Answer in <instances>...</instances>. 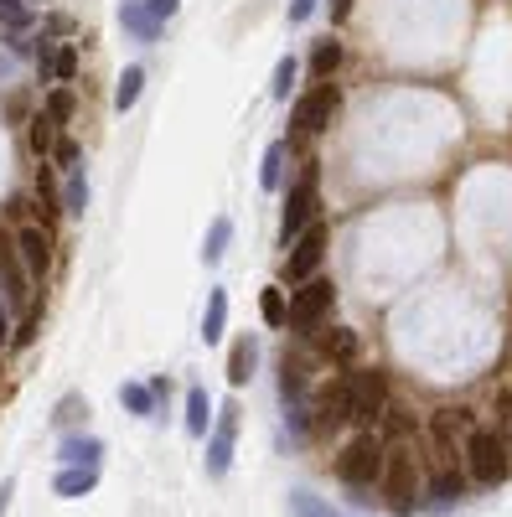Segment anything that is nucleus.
<instances>
[{
    "instance_id": "obj_1",
    "label": "nucleus",
    "mask_w": 512,
    "mask_h": 517,
    "mask_svg": "<svg viewBox=\"0 0 512 517\" xmlns=\"http://www.w3.org/2000/svg\"><path fill=\"white\" fill-rule=\"evenodd\" d=\"M383 455H388V440L378 430H363L337 450L331 471H337V481H347L352 492H368V486H378V476H383Z\"/></svg>"
},
{
    "instance_id": "obj_2",
    "label": "nucleus",
    "mask_w": 512,
    "mask_h": 517,
    "mask_svg": "<svg viewBox=\"0 0 512 517\" xmlns=\"http://www.w3.org/2000/svg\"><path fill=\"white\" fill-rule=\"evenodd\" d=\"M378 492H383V502H388V512H394V517L414 512V502H419V461H414L409 445H388Z\"/></svg>"
},
{
    "instance_id": "obj_3",
    "label": "nucleus",
    "mask_w": 512,
    "mask_h": 517,
    "mask_svg": "<svg viewBox=\"0 0 512 517\" xmlns=\"http://www.w3.org/2000/svg\"><path fill=\"white\" fill-rule=\"evenodd\" d=\"M461 455H466V476L476 486H502L512 476V450H507L502 430H476Z\"/></svg>"
},
{
    "instance_id": "obj_4",
    "label": "nucleus",
    "mask_w": 512,
    "mask_h": 517,
    "mask_svg": "<svg viewBox=\"0 0 512 517\" xmlns=\"http://www.w3.org/2000/svg\"><path fill=\"white\" fill-rule=\"evenodd\" d=\"M331 300H337V285L321 280V275H311L306 285H295L290 290V326L295 331H316L331 316Z\"/></svg>"
},
{
    "instance_id": "obj_5",
    "label": "nucleus",
    "mask_w": 512,
    "mask_h": 517,
    "mask_svg": "<svg viewBox=\"0 0 512 517\" xmlns=\"http://www.w3.org/2000/svg\"><path fill=\"white\" fill-rule=\"evenodd\" d=\"M233 440H238V404L228 399V404L213 414V430H207V455H202V466H207V476H213V481H223L228 466H233Z\"/></svg>"
},
{
    "instance_id": "obj_6",
    "label": "nucleus",
    "mask_w": 512,
    "mask_h": 517,
    "mask_svg": "<svg viewBox=\"0 0 512 517\" xmlns=\"http://www.w3.org/2000/svg\"><path fill=\"white\" fill-rule=\"evenodd\" d=\"M337 104H342L337 83H316L311 94H300V99H295V109H290V125H295L300 135H321V130L331 125V114H337Z\"/></svg>"
},
{
    "instance_id": "obj_7",
    "label": "nucleus",
    "mask_w": 512,
    "mask_h": 517,
    "mask_svg": "<svg viewBox=\"0 0 512 517\" xmlns=\"http://www.w3.org/2000/svg\"><path fill=\"white\" fill-rule=\"evenodd\" d=\"M311 430H342V424H352V373H337L311 404Z\"/></svg>"
},
{
    "instance_id": "obj_8",
    "label": "nucleus",
    "mask_w": 512,
    "mask_h": 517,
    "mask_svg": "<svg viewBox=\"0 0 512 517\" xmlns=\"http://www.w3.org/2000/svg\"><path fill=\"white\" fill-rule=\"evenodd\" d=\"M316 223V166H306V176L295 181V187L285 192V228H280V238H285V249Z\"/></svg>"
},
{
    "instance_id": "obj_9",
    "label": "nucleus",
    "mask_w": 512,
    "mask_h": 517,
    "mask_svg": "<svg viewBox=\"0 0 512 517\" xmlns=\"http://www.w3.org/2000/svg\"><path fill=\"white\" fill-rule=\"evenodd\" d=\"M321 259H326V223H311L306 233L290 243V254H285V280H290V285H306L316 269H321Z\"/></svg>"
},
{
    "instance_id": "obj_10",
    "label": "nucleus",
    "mask_w": 512,
    "mask_h": 517,
    "mask_svg": "<svg viewBox=\"0 0 512 517\" xmlns=\"http://www.w3.org/2000/svg\"><path fill=\"white\" fill-rule=\"evenodd\" d=\"M383 409H388V378L378 373V368H368V373H352V424H373L383 419Z\"/></svg>"
},
{
    "instance_id": "obj_11",
    "label": "nucleus",
    "mask_w": 512,
    "mask_h": 517,
    "mask_svg": "<svg viewBox=\"0 0 512 517\" xmlns=\"http://www.w3.org/2000/svg\"><path fill=\"white\" fill-rule=\"evenodd\" d=\"M16 259L26 269V280H47V269H52V233L42 223H26L16 233Z\"/></svg>"
},
{
    "instance_id": "obj_12",
    "label": "nucleus",
    "mask_w": 512,
    "mask_h": 517,
    "mask_svg": "<svg viewBox=\"0 0 512 517\" xmlns=\"http://www.w3.org/2000/svg\"><path fill=\"white\" fill-rule=\"evenodd\" d=\"M32 280H26V269H21V259H16V243H6L0 238V295H6V306H32V290H26Z\"/></svg>"
},
{
    "instance_id": "obj_13",
    "label": "nucleus",
    "mask_w": 512,
    "mask_h": 517,
    "mask_svg": "<svg viewBox=\"0 0 512 517\" xmlns=\"http://www.w3.org/2000/svg\"><path fill=\"white\" fill-rule=\"evenodd\" d=\"M94 492H99V466H63L52 476V497H63V502H83Z\"/></svg>"
},
{
    "instance_id": "obj_14",
    "label": "nucleus",
    "mask_w": 512,
    "mask_h": 517,
    "mask_svg": "<svg viewBox=\"0 0 512 517\" xmlns=\"http://www.w3.org/2000/svg\"><path fill=\"white\" fill-rule=\"evenodd\" d=\"M99 455H104L99 435H63V445H57V461L63 466H99Z\"/></svg>"
},
{
    "instance_id": "obj_15",
    "label": "nucleus",
    "mask_w": 512,
    "mask_h": 517,
    "mask_svg": "<svg viewBox=\"0 0 512 517\" xmlns=\"http://www.w3.org/2000/svg\"><path fill=\"white\" fill-rule=\"evenodd\" d=\"M316 352H321L326 362H352V357H357V331H352V326L321 331V337H316Z\"/></svg>"
},
{
    "instance_id": "obj_16",
    "label": "nucleus",
    "mask_w": 512,
    "mask_h": 517,
    "mask_svg": "<svg viewBox=\"0 0 512 517\" xmlns=\"http://www.w3.org/2000/svg\"><path fill=\"white\" fill-rule=\"evenodd\" d=\"M119 26L135 32L140 42H156V37H161V21L145 11V0H125V6H119Z\"/></svg>"
},
{
    "instance_id": "obj_17",
    "label": "nucleus",
    "mask_w": 512,
    "mask_h": 517,
    "mask_svg": "<svg viewBox=\"0 0 512 517\" xmlns=\"http://www.w3.org/2000/svg\"><path fill=\"white\" fill-rule=\"evenodd\" d=\"M254 362H259V342H254V337H238L233 352H228V383L244 388V383L254 378Z\"/></svg>"
},
{
    "instance_id": "obj_18",
    "label": "nucleus",
    "mask_w": 512,
    "mask_h": 517,
    "mask_svg": "<svg viewBox=\"0 0 512 517\" xmlns=\"http://www.w3.org/2000/svg\"><path fill=\"white\" fill-rule=\"evenodd\" d=\"M37 202H42V228L57 223V212H63V187H57V176H52L47 161L37 166Z\"/></svg>"
},
{
    "instance_id": "obj_19",
    "label": "nucleus",
    "mask_w": 512,
    "mask_h": 517,
    "mask_svg": "<svg viewBox=\"0 0 512 517\" xmlns=\"http://www.w3.org/2000/svg\"><path fill=\"white\" fill-rule=\"evenodd\" d=\"M213 399H207V388H192L187 393V435H197V440H207V430H213Z\"/></svg>"
},
{
    "instance_id": "obj_20",
    "label": "nucleus",
    "mask_w": 512,
    "mask_h": 517,
    "mask_svg": "<svg viewBox=\"0 0 512 517\" xmlns=\"http://www.w3.org/2000/svg\"><path fill=\"white\" fill-rule=\"evenodd\" d=\"M461 497H466V476H461L456 466H440L435 481H430V502H435V507H450V502H461Z\"/></svg>"
},
{
    "instance_id": "obj_21",
    "label": "nucleus",
    "mask_w": 512,
    "mask_h": 517,
    "mask_svg": "<svg viewBox=\"0 0 512 517\" xmlns=\"http://www.w3.org/2000/svg\"><path fill=\"white\" fill-rule=\"evenodd\" d=\"M228 326V290H207V311H202V342H218Z\"/></svg>"
},
{
    "instance_id": "obj_22",
    "label": "nucleus",
    "mask_w": 512,
    "mask_h": 517,
    "mask_svg": "<svg viewBox=\"0 0 512 517\" xmlns=\"http://www.w3.org/2000/svg\"><path fill=\"white\" fill-rule=\"evenodd\" d=\"M259 316H264V326H290V300H285L280 285L259 290Z\"/></svg>"
},
{
    "instance_id": "obj_23",
    "label": "nucleus",
    "mask_w": 512,
    "mask_h": 517,
    "mask_svg": "<svg viewBox=\"0 0 512 517\" xmlns=\"http://www.w3.org/2000/svg\"><path fill=\"white\" fill-rule=\"evenodd\" d=\"M290 517H347V512L321 502L316 492H306V486H295V492H290Z\"/></svg>"
},
{
    "instance_id": "obj_24",
    "label": "nucleus",
    "mask_w": 512,
    "mask_h": 517,
    "mask_svg": "<svg viewBox=\"0 0 512 517\" xmlns=\"http://www.w3.org/2000/svg\"><path fill=\"white\" fill-rule=\"evenodd\" d=\"M259 187H264V192H280V187H285V145H269V150H264Z\"/></svg>"
},
{
    "instance_id": "obj_25",
    "label": "nucleus",
    "mask_w": 512,
    "mask_h": 517,
    "mask_svg": "<svg viewBox=\"0 0 512 517\" xmlns=\"http://www.w3.org/2000/svg\"><path fill=\"white\" fill-rule=\"evenodd\" d=\"M26 140H32V150L47 161L52 150H57V140H63V135H57V119H47V109H42V114L32 119V130H26Z\"/></svg>"
},
{
    "instance_id": "obj_26",
    "label": "nucleus",
    "mask_w": 512,
    "mask_h": 517,
    "mask_svg": "<svg viewBox=\"0 0 512 517\" xmlns=\"http://www.w3.org/2000/svg\"><path fill=\"white\" fill-rule=\"evenodd\" d=\"M342 68V42H316V52H311V73L321 78V83H331V73Z\"/></svg>"
},
{
    "instance_id": "obj_27",
    "label": "nucleus",
    "mask_w": 512,
    "mask_h": 517,
    "mask_svg": "<svg viewBox=\"0 0 512 517\" xmlns=\"http://www.w3.org/2000/svg\"><path fill=\"white\" fill-rule=\"evenodd\" d=\"M228 238H233V223H228V218H213V228H207V238H202V259L218 264V259L228 254Z\"/></svg>"
},
{
    "instance_id": "obj_28",
    "label": "nucleus",
    "mask_w": 512,
    "mask_h": 517,
    "mask_svg": "<svg viewBox=\"0 0 512 517\" xmlns=\"http://www.w3.org/2000/svg\"><path fill=\"white\" fill-rule=\"evenodd\" d=\"M140 88H145V68H125L119 73V88H114V109H135Z\"/></svg>"
},
{
    "instance_id": "obj_29",
    "label": "nucleus",
    "mask_w": 512,
    "mask_h": 517,
    "mask_svg": "<svg viewBox=\"0 0 512 517\" xmlns=\"http://www.w3.org/2000/svg\"><path fill=\"white\" fill-rule=\"evenodd\" d=\"M119 404H125L130 414H140V419L156 414V399H150V388H145V383H125V388H119Z\"/></svg>"
},
{
    "instance_id": "obj_30",
    "label": "nucleus",
    "mask_w": 512,
    "mask_h": 517,
    "mask_svg": "<svg viewBox=\"0 0 512 517\" xmlns=\"http://www.w3.org/2000/svg\"><path fill=\"white\" fill-rule=\"evenodd\" d=\"M83 207H88V181H83V171H73V176H68V187H63V212L83 218Z\"/></svg>"
},
{
    "instance_id": "obj_31",
    "label": "nucleus",
    "mask_w": 512,
    "mask_h": 517,
    "mask_svg": "<svg viewBox=\"0 0 512 517\" xmlns=\"http://www.w3.org/2000/svg\"><path fill=\"white\" fill-rule=\"evenodd\" d=\"M78 419H88V399H83V393H68V399L57 404L52 424H63V430H68V424H78Z\"/></svg>"
},
{
    "instance_id": "obj_32",
    "label": "nucleus",
    "mask_w": 512,
    "mask_h": 517,
    "mask_svg": "<svg viewBox=\"0 0 512 517\" xmlns=\"http://www.w3.org/2000/svg\"><path fill=\"white\" fill-rule=\"evenodd\" d=\"M73 94H68V88H52V94H47V119H57V125H68V119H73Z\"/></svg>"
},
{
    "instance_id": "obj_33",
    "label": "nucleus",
    "mask_w": 512,
    "mask_h": 517,
    "mask_svg": "<svg viewBox=\"0 0 512 517\" xmlns=\"http://www.w3.org/2000/svg\"><path fill=\"white\" fill-rule=\"evenodd\" d=\"M52 78H57V83H73V78H78V47H73V42L57 47V68H52Z\"/></svg>"
},
{
    "instance_id": "obj_34",
    "label": "nucleus",
    "mask_w": 512,
    "mask_h": 517,
    "mask_svg": "<svg viewBox=\"0 0 512 517\" xmlns=\"http://www.w3.org/2000/svg\"><path fill=\"white\" fill-rule=\"evenodd\" d=\"M295 57H280V63H275V83H269V94H275V99H290V83H295Z\"/></svg>"
},
{
    "instance_id": "obj_35",
    "label": "nucleus",
    "mask_w": 512,
    "mask_h": 517,
    "mask_svg": "<svg viewBox=\"0 0 512 517\" xmlns=\"http://www.w3.org/2000/svg\"><path fill=\"white\" fill-rule=\"evenodd\" d=\"M52 161H57V166H63L68 176H73V171H78V161H83V150H78L73 140H57V150H52Z\"/></svg>"
},
{
    "instance_id": "obj_36",
    "label": "nucleus",
    "mask_w": 512,
    "mask_h": 517,
    "mask_svg": "<svg viewBox=\"0 0 512 517\" xmlns=\"http://www.w3.org/2000/svg\"><path fill=\"white\" fill-rule=\"evenodd\" d=\"M37 326H42V311L32 306V311H26V321H21V331H16L11 342H16V347H32V342H37Z\"/></svg>"
},
{
    "instance_id": "obj_37",
    "label": "nucleus",
    "mask_w": 512,
    "mask_h": 517,
    "mask_svg": "<svg viewBox=\"0 0 512 517\" xmlns=\"http://www.w3.org/2000/svg\"><path fill=\"white\" fill-rule=\"evenodd\" d=\"M52 68H57V47H52V42H42V47H37V73H42V83L52 78Z\"/></svg>"
},
{
    "instance_id": "obj_38",
    "label": "nucleus",
    "mask_w": 512,
    "mask_h": 517,
    "mask_svg": "<svg viewBox=\"0 0 512 517\" xmlns=\"http://www.w3.org/2000/svg\"><path fill=\"white\" fill-rule=\"evenodd\" d=\"M145 11L156 16V21H171L176 11H182V0H145Z\"/></svg>"
},
{
    "instance_id": "obj_39",
    "label": "nucleus",
    "mask_w": 512,
    "mask_h": 517,
    "mask_svg": "<svg viewBox=\"0 0 512 517\" xmlns=\"http://www.w3.org/2000/svg\"><path fill=\"white\" fill-rule=\"evenodd\" d=\"M316 6H321V0H290V21L300 26V21H311L316 16Z\"/></svg>"
},
{
    "instance_id": "obj_40",
    "label": "nucleus",
    "mask_w": 512,
    "mask_h": 517,
    "mask_svg": "<svg viewBox=\"0 0 512 517\" xmlns=\"http://www.w3.org/2000/svg\"><path fill=\"white\" fill-rule=\"evenodd\" d=\"M0 21H11V26H26V11L16 6V0H0Z\"/></svg>"
},
{
    "instance_id": "obj_41",
    "label": "nucleus",
    "mask_w": 512,
    "mask_h": 517,
    "mask_svg": "<svg viewBox=\"0 0 512 517\" xmlns=\"http://www.w3.org/2000/svg\"><path fill=\"white\" fill-rule=\"evenodd\" d=\"M11 497H16V481H0V517L11 512Z\"/></svg>"
},
{
    "instance_id": "obj_42",
    "label": "nucleus",
    "mask_w": 512,
    "mask_h": 517,
    "mask_svg": "<svg viewBox=\"0 0 512 517\" xmlns=\"http://www.w3.org/2000/svg\"><path fill=\"white\" fill-rule=\"evenodd\" d=\"M6 337H11V316H6V306H0V347H6Z\"/></svg>"
},
{
    "instance_id": "obj_43",
    "label": "nucleus",
    "mask_w": 512,
    "mask_h": 517,
    "mask_svg": "<svg viewBox=\"0 0 512 517\" xmlns=\"http://www.w3.org/2000/svg\"><path fill=\"white\" fill-rule=\"evenodd\" d=\"M347 11H352V0H337V6H331V16H337V21H342Z\"/></svg>"
},
{
    "instance_id": "obj_44",
    "label": "nucleus",
    "mask_w": 512,
    "mask_h": 517,
    "mask_svg": "<svg viewBox=\"0 0 512 517\" xmlns=\"http://www.w3.org/2000/svg\"><path fill=\"white\" fill-rule=\"evenodd\" d=\"M502 440H507V450H512V430H507V435H502Z\"/></svg>"
}]
</instances>
